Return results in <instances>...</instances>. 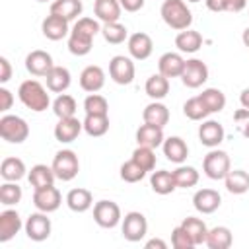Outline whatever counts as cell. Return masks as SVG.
<instances>
[{
	"label": "cell",
	"mask_w": 249,
	"mask_h": 249,
	"mask_svg": "<svg viewBox=\"0 0 249 249\" xmlns=\"http://www.w3.org/2000/svg\"><path fill=\"white\" fill-rule=\"evenodd\" d=\"M226 189L231 195H243L249 191V173L243 169H230V173L224 177Z\"/></svg>",
	"instance_id": "cell-35"
},
{
	"label": "cell",
	"mask_w": 249,
	"mask_h": 249,
	"mask_svg": "<svg viewBox=\"0 0 249 249\" xmlns=\"http://www.w3.org/2000/svg\"><path fill=\"white\" fill-rule=\"evenodd\" d=\"M101 33L99 19L93 18H78L68 35V51L76 56H86L93 47V37Z\"/></svg>",
	"instance_id": "cell-1"
},
{
	"label": "cell",
	"mask_w": 249,
	"mask_h": 249,
	"mask_svg": "<svg viewBox=\"0 0 249 249\" xmlns=\"http://www.w3.org/2000/svg\"><path fill=\"white\" fill-rule=\"evenodd\" d=\"M134 74H136V68H134V62H132V56L117 54L109 60V76L115 84L128 86V84H132Z\"/></svg>",
	"instance_id": "cell-9"
},
{
	"label": "cell",
	"mask_w": 249,
	"mask_h": 249,
	"mask_svg": "<svg viewBox=\"0 0 249 249\" xmlns=\"http://www.w3.org/2000/svg\"><path fill=\"white\" fill-rule=\"evenodd\" d=\"M18 97L27 109H31L35 113H43L51 105V97H49L45 86L37 80H23L18 88Z\"/></svg>",
	"instance_id": "cell-2"
},
{
	"label": "cell",
	"mask_w": 249,
	"mask_h": 249,
	"mask_svg": "<svg viewBox=\"0 0 249 249\" xmlns=\"http://www.w3.org/2000/svg\"><path fill=\"white\" fill-rule=\"evenodd\" d=\"M0 136L10 144H21L29 136V124L19 115H2L0 117Z\"/></svg>",
	"instance_id": "cell-5"
},
{
	"label": "cell",
	"mask_w": 249,
	"mask_h": 249,
	"mask_svg": "<svg viewBox=\"0 0 249 249\" xmlns=\"http://www.w3.org/2000/svg\"><path fill=\"white\" fill-rule=\"evenodd\" d=\"M175 47L179 49V53H187L193 54L202 47V35L195 29H183L175 35Z\"/></svg>",
	"instance_id": "cell-28"
},
{
	"label": "cell",
	"mask_w": 249,
	"mask_h": 249,
	"mask_svg": "<svg viewBox=\"0 0 249 249\" xmlns=\"http://www.w3.org/2000/svg\"><path fill=\"white\" fill-rule=\"evenodd\" d=\"M163 140H165V136H163V128L161 126L144 123L136 130V142H138V146H148V148H154L156 150L158 146L163 144Z\"/></svg>",
	"instance_id": "cell-23"
},
{
	"label": "cell",
	"mask_w": 249,
	"mask_h": 249,
	"mask_svg": "<svg viewBox=\"0 0 249 249\" xmlns=\"http://www.w3.org/2000/svg\"><path fill=\"white\" fill-rule=\"evenodd\" d=\"M220 204H222V196L214 189H198L193 195V206L200 214H212L220 208Z\"/></svg>",
	"instance_id": "cell-17"
},
{
	"label": "cell",
	"mask_w": 249,
	"mask_h": 249,
	"mask_svg": "<svg viewBox=\"0 0 249 249\" xmlns=\"http://www.w3.org/2000/svg\"><path fill=\"white\" fill-rule=\"evenodd\" d=\"M121 12H123V6L119 0H95L93 2V14L103 23L119 21Z\"/></svg>",
	"instance_id": "cell-25"
},
{
	"label": "cell",
	"mask_w": 249,
	"mask_h": 249,
	"mask_svg": "<svg viewBox=\"0 0 249 249\" xmlns=\"http://www.w3.org/2000/svg\"><path fill=\"white\" fill-rule=\"evenodd\" d=\"M12 103H14V95L10 89L6 88H0V111L2 113H8L12 109Z\"/></svg>",
	"instance_id": "cell-49"
},
{
	"label": "cell",
	"mask_w": 249,
	"mask_h": 249,
	"mask_svg": "<svg viewBox=\"0 0 249 249\" xmlns=\"http://www.w3.org/2000/svg\"><path fill=\"white\" fill-rule=\"evenodd\" d=\"M82 130H84V123L78 121L76 117L58 119V123L54 124V138L60 144H70L80 136Z\"/></svg>",
	"instance_id": "cell-19"
},
{
	"label": "cell",
	"mask_w": 249,
	"mask_h": 249,
	"mask_svg": "<svg viewBox=\"0 0 249 249\" xmlns=\"http://www.w3.org/2000/svg\"><path fill=\"white\" fill-rule=\"evenodd\" d=\"M45 82H47V89L53 91V93H64L70 84H72V74L66 66H53V70L45 76Z\"/></svg>",
	"instance_id": "cell-22"
},
{
	"label": "cell",
	"mask_w": 249,
	"mask_h": 249,
	"mask_svg": "<svg viewBox=\"0 0 249 249\" xmlns=\"http://www.w3.org/2000/svg\"><path fill=\"white\" fill-rule=\"evenodd\" d=\"M208 80V66L200 58H189L185 60V68L181 74V82L187 88H200Z\"/></svg>",
	"instance_id": "cell-11"
},
{
	"label": "cell",
	"mask_w": 249,
	"mask_h": 249,
	"mask_svg": "<svg viewBox=\"0 0 249 249\" xmlns=\"http://www.w3.org/2000/svg\"><path fill=\"white\" fill-rule=\"evenodd\" d=\"M241 134H243V136L249 140V119H247L245 123H241Z\"/></svg>",
	"instance_id": "cell-55"
},
{
	"label": "cell",
	"mask_w": 249,
	"mask_h": 249,
	"mask_svg": "<svg viewBox=\"0 0 249 249\" xmlns=\"http://www.w3.org/2000/svg\"><path fill=\"white\" fill-rule=\"evenodd\" d=\"M37 2H49V0H37Z\"/></svg>",
	"instance_id": "cell-58"
},
{
	"label": "cell",
	"mask_w": 249,
	"mask_h": 249,
	"mask_svg": "<svg viewBox=\"0 0 249 249\" xmlns=\"http://www.w3.org/2000/svg\"><path fill=\"white\" fill-rule=\"evenodd\" d=\"M161 150H163V156L173 163H183L189 156V146L181 136L165 138L163 144H161Z\"/></svg>",
	"instance_id": "cell-24"
},
{
	"label": "cell",
	"mask_w": 249,
	"mask_h": 249,
	"mask_svg": "<svg viewBox=\"0 0 249 249\" xmlns=\"http://www.w3.org/2000/svg\"><path fill=\"white\" fill-rule=\"evenodd\" d=\"M230 169H231V160H230L228 152L218 150V148H210V152L202 160L204 175L212 181H220L230 173Z\"/></svg>",
	"instance_id": "cell-4"
},
{
	"label": "cell",
	"mask_w": 249,
	"mask_h": 249,
	"mask_svg": "<svg viewBox=\"0 0 249 249\" xmlns=\"http://www.w3.org/2000/svg\"><path fill=\"white\" fill-rule=\"evenodd\" d=\"M101 35L107 43L121 45V43H124V39H128V29L119 21H111V23L101 25Z\"/></svg>",
	"instance_id": "cell-40"
},
{
	"label": "cell",
	"mask_w": 249,
	"mask_h": 249,
	"mask_svg": "<svg viewBox=\"0 0 249 249\" xmlns=\"http://www.w3.org/2000/svg\"><path fill=\"white\" fill-rule=\"evenodd\" d=\"M68 19L60 18V16H54V14H49L43 23H41V31L43 35L49 39V41H60L64 37L70 35V27H68Z\"/></svg>",
	"instance_id": "cell-18"
},
{
	"label": "cell",
	"mask_w": 249,
	"mask_h": 249,
	"mask_svg": "<svg viewBox=\"0 0 249 249\" xmlns=\"http://www.w3.org/2000/svg\"><path fill=\"white\" fill-rule=\"evenodd\" d=\"M23 224L25 222H21V216L18 214V210L14 208L2 210L0 212V243H6L12 237H16V233H19Z\"/></svg>",
	"instance_id": "cell-16"
},
{
	"label": "cell",
	"mask_w": 249,
	"mask_h": 249,
	"mask_svg": "<svg viewBox=\"0 0 249 249\" xmlns=\"http://www.w3.org/2000/svg\"><path fill=\"white\" fill-rule=\"evenodd\" d=\"M23 196L21 187L18 185V181H4L0 185V202L4 206H16Z\"/></svg>",
	"instance_id": "cell-42"
},
{
	"label": "cell",
	"mask_w": 249,
	"mask_h": 249,
	"mask_svg": "<svg viewBox=\"0 0 249 249\" xmlns=\"http://www.w3.org/2000/svg\"><path fill=\"white\" fill-rule=\"evenodd\" d=\"M93 220L99 228L111 230L115 226L121 224L123 214H121V206L113 200H99L93 204Z\"/></svg>",
	"instance_id": "cell-8"
},
{
	"label": "cell",
	"mask_w": 249,
	"mask_h": 249,
	"mask_svg": "<svg viewBox=\"0 0 249 249\" xmlns=\"http://www.w3.org/2000/svg\"><path fill=\"white\" fill-rule=\"evenodd\" d=\"M146 169L144 167H140L132 158L128 160V161H124L123 165H121V169H119V175H121V179L124 181V183H138V181H142L144 177H146Z\"/></svg>",
	"instance_id": "cell-44"
},
{
	"label": "cell",
	"mask_w": 249,
	"mask_h": 249,
	"mask_svg": "<svg viewBox=\"0 0 249 249\" xmlns=\"http://www.w3.org/2000/svg\"><path fill=\"white\" fill-rule=\"evenodd\" d=\"M183 113L191 121H204L210 115V111L204 107V103H202V99L198 95H195V97H191V99H187L183 103Z\"/></svg>",
	"instance_id": "cell-43"
},
{
	"label": "cell",
	"mask_w": 249,
	"mask_h": 249,
	"mask_svg": "<svg viewBox=\"0 0 249 249\" xmlns=\"http://www.w3.org/2000/svg\"><path fill=\"white\" fill-rule=\"evenodd\" d=\"M173 177H175V183H177V189H189V187H195L198 183V171L193 167V165H183L179 163V167L173 171Z\"/></svg>",
	"instance_id": "cell-41"
},
{
	"label": "cell",
	"mask_w": 249,
	"mask_h": 249,
	"mask_svg": "<svg viewBox=\"0 0 249 249\" xmlns=\"http://www.w3.org/2000/svg\"><path fill=\"white\" fill-rule=\"evenodd\" d=\"M126 49H128V54L134 60H146L152 54V51H154V41H152V37L148 33L136 31V33L128 35Z\"/></svg>",
	"instance_id": "cell-14"
},
{
	"label": "cell",
	"mask_w": 249,
	"mask_h": 249,
	"mask_svg": "<svg viewBox=\"0 0 249 249\" xmlns=\"http://www.w3.org/2000/svg\"><path fill=\"white\" fill-rule=\"evenodd\" d=\"M53 66H54L53 56H51V53H47V51L35 49V51H31V53L25 56V70H27L31 76L45 78V76L53 70Z\"/></svg>",
	"instance_id": "cell-13"
},
{
	"label": "cell",
	"mask_w": 249,
	"mask_h": 249,
	"mask_svg": "<svg viewBox=\"0 0 249 249\" xmlns=\"http://www.w3.org/2000/svg\"><path fill=\"white\" fill-rule=\"evenodd\" d=\"M132 160L140 167H144L146 171H154V167H156V152H154V148L136 146V150L132 152Z\"/></svg>",
	"instance_id": "cell-47"
},
{
	"label": "cell",
	"mask_w": 249,
	"mask_h": 249,
	"mask_svg": "<svg viewBox=\"0 0 249 249\" xmlns=\"http://www.w3.org/2000/svg\"><path fill=\"white\" fill-rule=\"evenodd\" d=\"M187 2H200V0H187Z\"/></svg>",
	"instance_id": "cell-57"
},
{
	"label": "cell",
	"mask_w": 249,
	"mask_h": 249,
	"mask_svg": "<svg viewBox=\"0 0 249 249\" xmlns=\"http://www.w3.org/2000/svg\"><path fill=\"white\" fill-rule=\"evenodd\" d=\"M239 103H241V107L249 109V88H245V89L239 93Z\"/></svg>",
	"instance_id": "cell-54"
},
{
	"label": "cell",
	"mask_w": 249,
	"mask_h": 249,
	"mask_svg": "<svg viewBox=\"0 0 249 249\" xmlns=\"http://www.w3.org/2000/svg\"><path fill=\"white\" fill-rule=\"evenodd\" d=\"M82 123H84L86 134H89L93 138H99V136L107 134V130H109V115H86V119Z\"/></svg>",
	"instance_id": "cell-38"
},
{
	"label": "cell",
	"mask_w": 249,
	"mask_h": 249,
	"mask_svg": "<svg viewBox=\"0 0 249 249\" xmlns=\"http://www.w3.org/2000/svg\"><path fill=\"white\" fill-rule=\"evenodd\" d=\"M27 179H29V185H31L33 189H43V187L54 185L56 175H54L53 167H49V165H45V163H37V165H33V167L27 171Z\"/></svg>",
	"instance_id": "cell-31"
},
{
	"label": "cell",
	"mask_w": 249,
	"mask_h": 249,
	"mask_svg": "<svg viewBox=\"0 0 249 249\" xmlns=\"http://www.w3.org/2000/svg\"><path fill=\"white\" fill-rule=\"evenodd\" d=\"M249 119V109H237L235 113H233V121H237V123H245Z\"/></svg>",
	"instance_id": "cell-53"
},
{
	"label": "cell",
	"mask_w": 249,
	"mask_h": 249,
	"mask_svg": "<svg viewBox=\"0 0 249 249\" xmlns=\"http://www.w3.org/2000/svg\"><path fill=\"white\" fill-rule=\"evenodd\" d=\"M181 226H183V230L191 235V239L195 241V245L206 243L208 228H206V224H204L200 218H196V216H187V218L181 222Z\"/></svg>",
	"instance_id": "cell-36"
},
{
	"label": "cell",
	"mask_w": 249,
	"mask_h": 249,
	"mask_svg": "<svg viewBox=\"0 0 249 249\" xmlns=\"http://www.w3.org/2000/svg\"><path fill=\"white\" fill-rule=\"evenodd\" d=\"M76 111H78V105H76V99L68 93H58L56 99L53 101V113L58 117V119H68V117H76Z\"/></svg>",
	"instance_id": "cell-39"
},
{
	"label": "cell",
	"mask_w": 249,
	"mask_h": 249,
	"mask_svg": "<svg viewBox=\"0 0 249 249\" xmlns=\"http://www.w3.org/2000/svg\"><path fill=\"white\" fill-rule=\"evenodd\" d=\"M62 204V195L60 191L51 185V187H43V189H33V206L41 212H54L58 210Z\"/></svg>",
	"instance_id": "cell-12"
},
{
	"label": "cell",
	"mask_w": 249,
	"mask_h": 249,
	"mask_svg": "<svg viewBox=\"0 0 249 249\" xmlns=\"http://www.w3.org/2000/svg\"><path fill=\"white\" fill-rule=\"evenodd\" d=\"M66 206L72 212H86L93 206V195L84 187L70 189L66 195Z\"/></svg>",
	"instance_id": "cell-26"
},
{
	"label": "cell",
	"mask_w": 249,
	"mask_h": 249,
	"mask_svg": "<svg viewBox=\"0 0 249 249\" xmlns=\"http://www.w3.org/2000/svg\"><path fill=\"white\" fill-rule=\"evenodd\" d=\"M84 111L86 115H109V103L99 93H89L84 99Z\"/></svg>",
	"instance_id": "cell-45"
},
{
	"label": "cell",
	"mask_w": 249,
	"mask_h": 249,
	"mask_svg": "<svg viewBox=\"0 0 249 249\" xmlns=\"http://www.w3.org/2000/svg\"><path fill=\"white\" fill-rule=\"evenodd\" d=\"M124 12H138L144 8V0H119Z\"/></svg>",
	"instance_id": "cell-51"
},
{
	"label": "cell",
	"mask_w": 249,
	"mask_h": 249,
	"mask_svg": "<svg viewBox=\"0 0 249 249\" xmlns=\"http://www.w3.org/2000/svg\"><path fill=\"white\" fill-rule=\"evenodd\" d=\"M160 16L165 21V25L175 31L189 29L193 23V12L189 10L185 0H163L160 8Z\"/></svg>",
	"instance_id": "cell-3"
},
{
	"label": "cell",
	"mask_w": 249,
	"mask_h": 249,
	"mask_svg": "<svg viewBox=\"0 0 249 249\" xmlns=\"http://www.w3.org/2000/svg\"><path fill=\"white\" fill-rule=\"evenodd\" d=\"M23 230H25V235L31 239V241H45L49 235H51V230H53V224H51V218L47 216V212H33L27 216L25 224H23Z\"/></svg>",
	"instance_id": "cell-10"
},
{
	"label": "cell",
	"mask_w": 249,
	"mask_h": 249,
	"mask_svg": "<svg viewBox=\"0 0 249 249\" xmlns=\"http://www.w3.org/2000/svg\"><path fill=\"white\" fill-rule=\"evenodd\" d=\"M154 247H158V249H167V243H165L163 239H160V237L148 239V241H146V249H154Z\"/></svg>",
	"instance_id": "cell-52"
},
{
	"label": "cell",
	"mask_w": 249,
	"mask_h": 249,
	"mask_svg": "<svg viewBox=\"0 0 249 249\" xmlns=\"http://www.w3.org/2000/svg\"><path fill=\"white\" fill-rule=\"evenodd\" d=\"M142 121L148 124H156V126H165L169 123V109L161 103V101H152L144 107L142 111Z\"/></svg>",
	"instance_id": "cell-29"
},
{
	"label": "cell",
	"mask_w": 249,
	"mask_h": 249,
	"mask_svg": "<svg viewBox=\"0 0 249 249\" xmlns=\"http://www.w3.org/2000/svg\"><path fill=\"white\" fill-rule=\"evenodd\" d=\"M241 41H243V45L249 49V27L243 29V33H241Z\"/></svg>",
	"instance_id": "cell-56"
},
{
	"label": "cell",
	"mask_w": 249,
	"mask_h": 249,
	"mask_svg": "<svg viewBox=\"0 0 249 249\" xmlns=\"http://www.w3.org/2000/svg\"><path fill=\"white\" fill-rule=\"evenodd\" d=\"M10 78H12V64L6 56H0V84L10 82Z\"/></svg>",
	"instance_id": "cell-50"
},
{
	"label": "cell",
	"mask_w": 249,
	"mask_h": 249,
	"mask_svg": "<svg viewBox=\"0 0 249 249\" xmlns=\"http://www.w3.org/2000/svg\"><path fill=\"white\" fill-rule=\"evenodd\" d=\"M224 136H226L224 126L214 119L202 121V124L198 126V140L206 148H218L224 142Z\"/></svg>",
	"instance_id": "cell-15"
},
{
	"label": "cell",
	"mask_w": 249,
	"mask_h": 249,
	"mask_svg": "<svg viewBox=\"0 0 249 249\" xmlns=\"http://www.w3.org/2000/svg\"><path fill=\"white\" fill-rule=\"evenodd\" d=\"M0 175L4 181H19L27 175V167H25L23 160H19L16 156H8L0 163Z\"/></svg>",
	"instance_id": "cell-30"
},
{
	"label": "cell",
	"mask_w": 249,
	"mask_h": 249,
	"mask_svg": "<svg viewBox=\"0 0 249 249\" xmlns=\"http://www.w3.org/2000/svg\"><path fill=\"white\" fill-rule=\"evenodd\" d=\"M231 243H233V235H231L230 228L214 226L212 230H208L204 245L210 247V249H228V247H231Z\"/></svg>",
	"instance_id": "cell-34"
},
{
	"label": "cell",
	"mask_w": 249,
	"mask_h": 249,
	"mask_svg": "<svg viewBox=\"0 0 249 249\" xmlns=\"http://www.w3.org/2000/svg\"><path fill=\"white\" fill-rule=\"evenodd\" d=\"M121 231L123 237L130 243H136L140 239H144V235L148 233V220L142 212H126L124 218L121 220Z\"/></svg>",
	"instance_id": "cell-7"
},
{
	"label": "cell",
	"mask_w": 249,
	"mask_h": 249,
	"mask_svg": "<svg viewBox=\"0 0 249 249\" xmlns=\"http://www.w3.org/2000/svg\"><path fill=\"white\" fill-rule=\"evenodd\" d=\"M150 187H152V191L156 195H169V193H173L177 189L173 171H167V169L152 171V175H150Z\"/></svg>",
	"instance_id": "cell-32"
},
{
	"label": "cell",
	"mask_w": 249,
	"mask_h": 249,
	"mask_svg": "<svg viewBox=\"0 0 249 249\" xmlns=\"http://www.w3.org/2000/svg\"><path fill=\"white\" fill-rule=\"evenodd\" d=\"M51 167H53L56 179L72 181L80 171V160H78L76 152H72V150H58L53 158Z\"/></svg>",
	"instance_id": "cell-6"
},
{
	"label": "cell",
	"mask_w": 249,
	"mask_h": 249,
	"mask_svg": "<svg viewBox=\"0 0 249 249\" xmlns=\"http://www.w3.org/2000/svg\"><path fill=\"white\" fill-rule=\"evenodd\" d=\"M105 86V72L97 64H89L80 72V88L88 93H97Z\"/></svg>",
	"instance_id": "cell-20"
},
{
	"label": "cell",
	"mask_w": 249,
	"mask_h": 249,
	"mask_svg": "<svg viewBox=\"0 0 249 249\" xmlns=\"http://www.w3.org/2000/svg\"><path fill=\"white\" fill-rule=\"evenodd\" d=\"M210 12H241L247 6V0H204Z\"/></svg>",
	"instance_id": "cell-46"
},
{
	"label": "cell",
	"mask_w": 249,
	"mask_h": 249,
	"mask_svg": "<svg viewBox=\"0 0 249 249\" xmlns=\"http://www.w3.org/2000/svg\"><path fill=\"white\" fill-rule=\"evenodd\" d=\"M185 68V58L179 53H163L158 60V72L165 78H181Z\"/></svg>",
	"instance_id": "cell-21"
},
{
	"label": "cell",
	"mask_w": 249,
	"mask_h": 249,
	"mask_svg": "<svg viewBox=\"0 0 249 249\" xmlns=\"http://www.w3.org/2000/svg\"><path fill=\"white\" fill-rule=\"evenodd\" d=\"M171 245L175 247V249H193V247H196L195 245V241L191 239V235L183 230V226L179 224V226H175L173 228V231H171Z\"/></svg>",
	"instance_id": "cell-48"
},
{
	"label": "cell",
	"mask_w": 249,
	"mask_h": 249,
	"mask_svg": "<svg viewBox=\"0 0 249 249\" xmlns=\"http://www.w3.org/2000/svg\"><path fill=\"white\" fill-rule=\"evenodd\" d=\"M198 97L202 99V103L210 111V115L212 113H220L226 107V95L218 88H206V89H202V93H198Z\"/></svg>",
	"instance_id": "cell-37"
},
{
	"label": "cell",
	"mask_w": 249,
	"mask_h": 249,
	"mask_svg": "<svg viewBox=\"0 0 249 249\" xmlns=\"http://www.w3.org/2000/svg\"><path fill=\"white\" fill-rule=\"evenodd\" d=\"M82 10H84L82 0H53L49 14H54V16H60V18L72 21L78 16H82Z\"/></svg>",
	"instance_id": "cell-27"
},
{
	"label": "cell",
	"mask_w": 249,
	"mask_h": 249,
	"mask_svg": "<svg viewBox=\"0 0 249 249\" xmlns=\"http://www.w3.org/2000/svg\"><path fill=\"white\" fill-rule=\"evenodd\" d=\"M144 89H146V95L154 101H160L163 99L167 93H169V78L161 76L160 72L158 74H152L146 84H144Z\"/></svg>",
	"instance_id": "cell-33"
}]
</instances>
